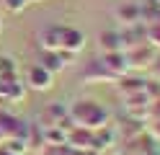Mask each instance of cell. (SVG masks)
Returning <instances> with one entry per match:
<instances>
[{"label": "cell", "mask_w": 160, "mask_h": 155, "mask_svg": "<svg viewBox=\"0 0 160 155\" xmlns=\"http://www.w3.org/2000/svg\"><path fill=\"white\" fill-rule=\"evenodd\" d=\"M62 47L65 52H72V54H80V49L85 47V34L80 28H72V26H62Z\"/></svg>", "instance_id": "277c9868"}, {"label": "cell", "mask_w": 160, "mask_h": 155, "mask_svg": "<svg viewBox=\"0 0 160 155\" xmlns=\"http://www.w3.org/2000/svg\"><path fill=\"white\" fill-rule=\"evenodd\" d=\"M83 80H88V83H103V80H114V83H116L119 78H116L114 72L103 65L101 59H93V62H91V67H88V70L83 72Z\"/></svg>", "instance_id": "52a82bcc"}, {"label": "cell", "mask_w": 160, "mask_h": 155, "mask_svg": "<svg viewBox=\"0 0 160 155\" xmlns=\"http://www.w3.org/2000/svg\"><path fill=\"white\" fill-rule=\"evenodd\" d=\"M98 47H101L103 54L106 52H122L124 49L122 34H119V31H101V34H98Z\"/></svg>", "instance_id": "ba28073f"}, {"label": "cell", "mask_w": 160, "mask_h": 155, "mask_svg": "<svg viewBox=\"0 0 160 155\" xmlns=\"http://www.w3.org/2000/svg\"><path fill=\"white\" fill-rule=\"evenodd\" d=\"M155 3H158V5H160V0H155Z\"/></svg>", "instance_id": "ac0fdd59"}, {"label": "cell", "mask_w": 160, "mask_h": 155, "mask_svg": "<svg viewBox=\"0 0 160 155\" xmlns=\"http://www.w3.org/2000/svg\"><path fill=\"white\" fill-rule=\"evenodd\" d=\"M114 16H116V21H122L124 26H134V23H142L139 3H122V5H116Z\"/></svg>", "instance_id": "8992f818"}, {"label": "cell", "mask_w": 160, "mask_h": 155, "mask_svg": "<svg viewBox=\"0 0 160 155\" xmlns=\"http://www.w3.org/2000/svg\"><path fill=\"white\" fill-rule=\"evenodd\" d=\"M26 83H28V88H31V90L44 93V90H52V88H54V75L42 65V62H36V65L28 67V72H26Z\"/></svg>", "instance_id": "7a4b0ae2"}, {"label": "cell", "mask_w": 160, "mask_h": 155, "mask_svg": "<svg viewBox=\"0 0 160 155\" xmlns=\"http://www.w3.org/2000/svg\"><path fill=\"white\" fill-rule=\"evenodd\" d=\"M16 59L13 57H0V78H16Z\"/></svg>", "instance_id": "7c38bea8"}, {"label": "cell", "mask_w": 160, "mask_h": 155, "mask_svg": "<svg viewBox=\"0 0 160 155\" xmlns=\"http://www.w3.org/2000/svg\"><path fill=\"white\" fill-rule=\"evenodd\" d=\"M127 54V62L129 67H139V65H152L155 62V47H150L147 41L139 47H132V49H124Z\"/></svg>", "instance_id": "3957f363"}, {"label": "cell", "mask_w": 160, "mask_h": 155, "mask_svg": "<svg viewBox=\"0 0 160 155\" xmlns=\"http://www.w3.org/2000/svg\"><path fill=\"white\" fill-rule=\"evenodd\" d=\"M67 116H70V121H75L78 127H88V129H98V127H103V124H108V111L98 101H91V98L75 101L72 106L67 109Z\"/></svg>", "instance_id": "6da1fadb"}, {"label": "cell", "mask_w": 160, "mask_h": 155, "mask_svg": "<svg viewBox=\"0 0 160 155\" xmlns=\"http://www.w3.org/2000/svg\"><path fill=\"white\" fill-rule=\"evenodd\" d=\"M42 65L52 72V75H59L67 65H65V59H62V54H59V49L57 52H42Z\"/></svg>", "instance_id": "30bf717a"}, {"label": "cell", "mask_w": 160, "mask_h": 155, "mask_svg": "<svg viewBox=\"0 0 160 155\" xmlns=\"http://www.w3.org/2000/svg\"><path fill=\"white\" fill-rule=\"evenodd\" d=\"M62 26H49L44 31H39V47H42V52H57L59 47H62Z\"/></svg>", "instance_id": "5b68a950"}, {"label": "cell", "mask_w": 160, "mask_h": 155, "mask_svg": "<svg viewBox=\"0 0 160 155\" xmlns=\"http://www.w3.org/2000/svg\"><path fill=\"white\" fill-rule=\"evenodd\" d=\"M3 3V10H8V13H23V10L28 8V0H0Z\"/></svg>", "instance_id": "4fadbf2b"}, {"label": "cell", "mask_w": 160, "mask_h": 155, "mask_svg": "<svg viewBox=\"0 0 160 155\" xmlns=\"http://www.w3.org/2000/svg\"><path fill=\"white\" fill-rule=\"evenodd\" d=\"M116 83H119V90H122V93H127V98L147 90V80H142V78H127V75H122Z\"/></svg>", "instance_id": "9c48e42d"}, {"label": "cell", "mask_w": 160, "mask_h": 155, "mask_svg": "<svg viewBox=\"0 0 160 155\" xmlns=\"http://www.w3.org/2000/svg\"><path fill=\"white\" fill-rule=\"evenodd\" d=\"M28 3H42V0H28Z\"/></svg>", "instance_id": "2e32d148"}, {"label": "cell", "mask_w": 160, "mask_h": 155, "mask_svg": "<svg viewBox=\"0 0 160 155\" xmlns=\"http://www.w3.org/2000/svg\"><path fill=\"white\" fill-rule=\"evenodd\" d=\"M145 39H147V44H150V47L160 49V18L147 21V23H145Z\"/></svg>", "instance_id": "8fae6325"}, {"label": "cell", "mask_w": 160, "mask_h": 155, "mask_svg": "<svg viewBox=\"0 0 160 155\" xmlns=\"http://www.w3.org/2000/svg\"><path fill=\"white\" fill-rule=\"evenodd\" d=\"M3 140H5V134H3V129H0V142H3Z\"/></svg>", "instance_id": "9a60e30c"}, {"label": "cell", "mask_w": 160, "mask_h": 155, "mask_svg": "<svg viewBox=\"0 0 160 155\" xmlns=\"http://www.w3.org/2000/svg\"><path fill=\"white\" fill-rule=\"evenodd\" d=\"M0 13H3V3H0Z\"/></svg>", "instance_id": "e0dca14e"}, {"label": "cell", "mask_w": 160, "mask_h": 155, "mask_svg": "<svg viewBox=\"0 0 160 155\" xmlns=\"http://www.w3.org/2000/svg\"><path fill=\"white\" fill-rule=\"evenodd\" d=\"M0 31H3V13H0Z\"/></svg>", "instance_id": "5bb4252c"}]
</instances>
